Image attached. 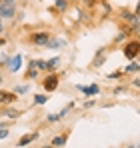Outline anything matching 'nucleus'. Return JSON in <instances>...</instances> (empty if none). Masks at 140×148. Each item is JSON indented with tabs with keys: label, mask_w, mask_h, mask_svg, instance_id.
<instances>
[{
	"label": "nucleus",
	"mask_w": 140,
	"mask_h": 148,
	"mask_svg": "<svg viewBox=\"0 0 140 148\" xmlns=\"http://www.w3.org/2000/svg\"><path fill=\"white\" fill-rule=\"evenodd\" d=\"M6 44V38H0V46H4Z\"/></svg>",
	"instance_id": "28"
},
{
	"label": "nucleus",
	"mask_w": 140,
	"mask_h": 148,
	"mask_svg": "<svg viewBox=\"0 0 140 148\" xmlns=\"http://www.w3.org/2000/svg\"><path fill=\"white\" fill-rule=\"evenodd\" d=\"M90 106H94V100H86L84 102V108H90Z\"/></svg>",
	"instance_id": "22"
},
{
	"label": "nucleus",
	"mask_w": 140,
	"mask_h": 148,
	"mask_svg": "<svg viewBox=\"0 0 140 148\" xmlns=\"http://www.w3.org/2000/svg\"><path fill=\"white\" fill-rule=\"evenodd\" d=\"M50 38H52L50 32H34V34L30 36V42L36 44V46H48Z\"/></svg>",
	"instance_id": "2"
},
{
	"label": "nucleus",
	"mask_w": 140,
	"mask_h": 148,
	"mask_svg": "<svg viewBox=\"0 0 140 148\" xmlns=\"http://www.w3.org/2000/svg\"><path fill=\"white\" fill-rule=\"evenodd\" d=\"M2 82H4V74H2V70H0V86H2Z\"/></svg>",
	"instance_id": "27"
},
{
	"label": "nucleus",
	"mask_w": 140,
	"mask_h": 148,
	"mask_svg": "<svg viewBox=\"0 0 140 148\" xmlns=\"http://www.w3.org/2000/svg\"><path fill=\"white\" fill-rule=\"evenodd\" d=\"M46 94H34V104L36 106H42V104H46Z\"/></svg>",
	"instance_id": "16"
},
{
	"label": "nucleus",
	"mask_w": 140,
	"mask_h": 148,
	"mask_svg": "<svg viewBox=\"0 0 140 148\" xmlns=\"http://www.w3.org/2000/svg\"><path fill=\"white\" fill-rule=\"evenodd\" d=\"M66 140H68V132H64V134H60V136H54L52 140H50V144L54 148H60L66 144Z\"/></svg>",
	"instance_id": "9"
},
{
	"label": "nucleus",
	"mask_w": 140,
	"mask_h": 148,
	"mask_svg": "<svg viewBox=\"0 0 140 148\" xmlns=\"http://www.w3.org/2000/svg\"><path fill=\"white\" fill-rule=\"evenodd\" d=\"M66 46V40L64 38H58V36H52L50 38V42H48V48H64Z\"/></svg>",
	"instance_id": "11"
},
{
	"label": "nucleus",
	"mask_w": 140,
	"mask_h": 148,
	"mask_svg": "<svg viewBox=\"0 0 140 148\" xmlns=\"http://www.w3.org/2000/svg\"><path fill=\"white\" fill-rule=\"evenodd\" d=\"M68 2H76V0H68Z\"/></svg>",
	"instance_id": "32"
},
{
	"label": "nucleus",
	"mask_w": 140,
	"mask_h": 148,
	"mask_svg": "<svg viewBox=\"0 0 140 148\" xmlns=\"http://www.w3.org/2000/svg\"><path fill=\"white\" fill-rule=\"evenodd\" d=\"M82 2H84L86 6H94V4H96V0H82Z\"/></svg>",
	"instance_id": "23"
},
{
	"label": "nucleus",
	"mask_w": 140,
	"mask_h": 148,
	"mask_svg": "<svg viewBox=\"0 0 140 148\" xmlns=\"http://www.w3.org/2000/svg\"><path fill=\"white\" fill-rule=\"evenodd\" d=\"M58 120H62V118H60V114H46V122L54 124V122H58Z\"/></svg>",
	"instance_id": "18"
},
{
	"label": "nucleus",
	"mask_w": 140,
	"mask_h": 148,
	"mask_svg": "<svg viewBox=\"0 0 140 148\" xmlns=\"http://www.w3.org/2000/svg\"><path fill=\"white\" fill-rule=\"evenodd\" d=\"M2 32H4V20H0V36H2Z\"/></svg>",
	"instance_id": "26"
},
{
	"label": "nucleus",
	"mask_w": 140,
	"mask_h": 148,
	"mask_svg": "<svg viewBox=\"0 0 140 148\" xmlns=\"http://www.w3.org/2000/svg\"><path fill=\"white\" fill-rule=\"evenodd\" d=\"M34 62H36V68L38 70H44V72L48 70V60H34Z\"/></svg>",
	"instance_id": "17"
},
{
	"label": "nucleus",
	"mask_w": 140,
	"mask_h": 148,
	"mask_svg": "<svg viewBox=\"0 0 140 148\" xmlns=\"http://www.w3.org/2000/svg\"><path fill=\"white\" fill-rule=\"evenodd\" d=\"M124 72H126V74H130V72H132V74H134V72H140V64L132 60V62H130V64L124 68Z\"/></svg>",
	"instance_id": "13"
},
{
	"label": "nucleus",
	"mask_w": 140,
	"mask_h": 148,
	"mask_svg": "<svg viewBox=\"0 0 140 148\" xmlns=\"http://www.w3.org/2000/svg\"><path fill=\"white\" fill-rule=\"evenodd\" d=\"M58 64H60V58H58V56H54V58H50V60H48V70H46V72H54Z\"/></svg>",
	"instance_id": "14"
},
{
	"label": "nucleus",
	"mask_w": 140,
	"mask_h": 148,
	"mask_svg": "<svg viewBox=\"0 0 140 148\" xmlns=\"http://www.w3.org/2000/svg\"><path fill=\"white\" fill-rule=\"evenodd\" d=\"M6 66H8L10 72H18V70L22 68V54H14L12 58H8Z\"/></svg>",
	"instance_id": "5"
},
{
	"label": "nucleus",
	"mask_w": 140,
	"mask_h": 148,
	"mask_svg": "<svg viewBox=\"0 0 140 148\" xmlns=\"http://www.w3.org/2000/svg\"><path fill=\"white\" fill-rule=\"evenodd\" d=\"M132 86H134V88H140V78H136V80H132Z\"/></svg>",
	"instance_id": "24"
},
{
	"label": "nucleus",
	"mask_w": 140,
	"mask_h": 148,
	"mask_svg": "<svg viewBox=\"0 0 140 148\" xmlns=\"http://www.w3.org/2000/svg\"><path fill=\"white\" fill-rule=\"evenodd\" d=\"M138 40H140V36H138Z\"/></svg>",
	"instance_id": "33"
},
{
	"label": "nucleus",
	"mask_w": 140,
	"mask_h": 148,
	"mask_svg": "<svg viewBox=\"0 0 140 148\" xmlns=\"http://www.w3.org/2000/svg\"><path fill=\"white\" fill-rule=\"evenodd\" d=\"M54 4H56V10H58V12H66L70 2H68V0H56Z\"/></svg>",
	"instance_id": "15"
},
{
	"label": "nucleus",
	"mask_w": 140,
	"mask_h": 148,
	"mask_svg": "<svg viewBox=\"0 0 140 148\" xmlns=\"http://www.w3.org/2000/svg\"><path fill=\"white\" fill-rule=\"evenodd\" d=\"M38 136H40L38 132H28V134H24L22 138L18 140V148H24V146H28V144H30V142H34V140H36Z\"/></svg>",
	"instance_id": "7"
},
{
	"label": "nucleus",
	"mask_w": 140,
	"mask_h": 148,
	"mask_svg": "<svg viewBox=\"0 0 140 148\" xmlns=\"http://www.w3.org/2000/svg\"><path fill=\"white\" fill-rule=\"evenodd\" d=\"M42 88H44L46 92H54V90L58 88V74H56V72L48 74L46 78L42 80Z\"/></svg>",
	"instance_id": "3"
},
{
	"label": "nucleus",
	"mask_w": 140,
	"mask_h": 148,
	"mask_svg": "<svg viewBox=\"0 0 140 148\" xmlns=\"http://www.w3.org/2000/svg\"><path fill=\"white\" fill-rule=\"evenodd\" d=\"M16 14V4H2L0 2V20H12Z\"/></svg>",
	"instance_id": "4"
},
{
	"label": "nucleus",
	"mask_w": 140,
	"mask_h": 148,
	"mask_svg": "<svg viewBox=\"0 0 140 148\" xmlns=\"http://www.w3.org/2000/svg\"><path fill=\"white\" fill-rule=\"evenodd\" d=\"M14 92H16V94H24V92H28V86H16Z\"/></svg>",
	"instance_id": "21"
},
{
	"label": "nucleus",
	"mask_w": 140,
	"mask_h": 148,
	"mask_svg": "<svg viewBox=\"0 0 140 148\" xmlns=\"http://www.w3.org/2000/svg\"><path fill=\"white\" fill-rule=\"evenodd\" d=\"M136 14L140 16V2H138V6H136Z\"/></svg>",
	"instance_id": "29"
},
{
	"label": "nucleus",
	"mask_w": 140,
	"mask_h": 148,
	"mask_svg": "<svg viewBox=\"0 0 140 148\" xmlns=\"http://www.w3.org/2000/svg\"><path fill=\"white\" fill-rule=\"evenodd\" d=\"M42 148H54V146H52V144H48V146H42Z\"/></svg>",
	"instance_id": "31"
},
{
	"label": "nucleus",
	"mask_w": 140,
	"mask_h": 148,
	"mask_svg": "<svg viewBox=\"0 0 140 148\" xmlns=\"http://www.w3.org/2000/svg\"><path fill=\"white\" fill-rule=\"evenodd\" d=\"M78 90H80V92H84V94H88V96H94V94H98V92H100V86H98V84H90V86H78Z\"/></svg>",
	"instance_id": "10"
},
{
	"label": "nucleus",
	"mask_w": 140,
	"mask_h": 148,
	"mask_svg": "<svg viewBox=\"0 0 140 148\" xmlns=\"http://www.w3.org/2000/svg\"><path fill=\"white\" fill-rule=\"evenodd\" d=\"M0 128H6V124L2 122V120H0Z\"/></svg>",
	"instance_id": "30"
},
{
	"label": "nucleus",
	"mask_w": 140,
	"mask_h": 148,
	"mask_svg": "<svg viewBox=\"0 0 140 148\" xmlns=\"http://www.w3.org/2000/svg\"><path fill=\"white\" fill-rule=\"evenodd\" d=\"M0 116H6V118H18V116H22V110H16V108H10V106H4L2 108V112H0Z\"/></svg>",
	"instance_id": "8"
},
{
	"label": "nucleus",
	"mask_w": 140,
	"mask_h": 148,
	"mask_svg": "<svg viewBox=\"0 0 140 148\" xmlns=\"http://www.w3.org/2000/svg\"><path fill=\"white\" fill-rule=\"evenodd\" d=\"M72 106H74V102H70V104H68V106H66V108H62V110L58 112V114H60V118H64V116L68 114V112H70V108H72Z\"/></svg>",
	"instance_id": "19"
},
{
	"label": "nucleus",
	"mask_w": 140,
	"mask_h": 148,
	"mask_svg": "<svg viewBox=\"0 0 140 148\" xmlns=\"http://www.w3.org/2000/svg\"><path fill=\"white\" fill-rule=\"evenodd\" d=\"M8 128H0V140H4V138H8Z\"/></svg>",
	"instance_id": "20"
},
{
	"label": "nucleus",
	"mask_w": 140,
	"mask_h": 148,
	"mask_svg": "<svg viewBox=\"0 0 140 148\" xmlns=\"http://www.w3.org/2000/svg\"><path fill=\"white\" fill-rule=\"evenodd\" d=\"M38 76V68H36V62L34 60H30V68L26 70V78L28 80H32V78H36Z\"/></svg>",
	"instance_id": "12"
},
{
	"label": "nucleus",
	"mask_w": 140,
	"mask_h": 148,
	"mask_svg": "<svg viewBox=\"0 0 140 148\" xmlns=\"http://www.w3.org/2000/svg\"><path fill=\"white\" fill-rule=\"evenodd\" d=\"M138 54H140V40H130V42H126V46H124V56H126L128 60H134Z\"/></svg>",
	"instance_id": "1"
},
{
	"label": "nucleus",
	"mask_w": 140,
	"mask_h": 148,
	"mask_svg": "<svg viewBox=\"0 0 140 148\" xmlns=\"http://www.w3.org/2000/svg\"><path fill=\"white\" fill-rule=\"evenodd\" d=\"M16 100V92H10V90H0V104L2 106H8Z\"/></svg>",
	"instance_id": "6"
},
{
	"label": "nucleus",
	"mask_w": 140,
	"mask_h": 148,
	"mask_svg": "<svg viewBox=\"0 0 140 148\" xmlns=\"http://www.w3.org/2000/svg\"><path fill=\"white\" fill-rule=\"evenodd\" d=\"M2 4H16V0H0Z\"/></svg>",
	"instance_id": "25"
}]
</instances>
